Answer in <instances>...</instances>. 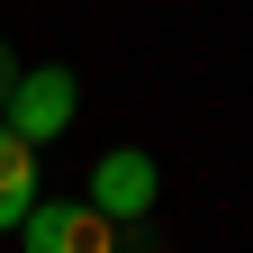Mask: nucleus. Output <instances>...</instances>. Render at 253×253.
<instances>
[{
	"label": "nucleus",
	"mask_w": 253,
	"mask_h": 253,
	"mask_svg": "<svg viewBox=\"0 0 253 253\" xmlns=\"http://www.w3.org/2000/svg\"><path fill=\"white\" fill-rule=\"evenodd\" d=\"M18 244L27 253H118V217L90 199H37L18 217Z\"/></svg>",
	"instance_id": "obj_1"
},
{
	"label": "nucleus",
	"mask_w": 253,
	"mask_h": 253,
	"mask_svg": "<svg viewBox=\"0 0 253 253\" xmlns=\"http://www.w3.org/2000/svg\"><path fill=\"white\" fill-rule=\"evenodd\" d=\"M73 109H82V90H73V73H63V63H45V73H18V90L0 100V118H9L27 145H54L63 126H73Z\"/></svg>",
	"instance_id": "obj_2"
},
{
	"label": "nucleus",
	"mask_w": 253,
	"mask_h": 253,
	"mask_svg": "<svg viewBox=\"0 0 253 253\" xmlns=\"http://www.w3.org/2000/svg\"><path fill=\"white\" fill-rule=\"evenodd\" d=\"M154 154H136V145H118V154H100V172H90V208H109L118 226H145V208H154Z\"/></svg>",
	"instance_id": "obj_3"
},
{
	"label": "nucleus",
	"mask_w": 253,
	"mask_h": 253,
	"mask_svg": "<svg viewBox=\"0 0 253 253\" xmlns=\"http://www.w3.org/2000/svg\"><path fill=\"white\" fill-rule=\"evenodd\" d=\"M27 208H37V145L0 118V235H18Z\"/></svg>",
	"instance_id": "obj_4"
},
{
	"label": "nucleus",
	"mask_w": 253,
	"mask_h": 253,
	"mask_svg": "<svg viewBox=\"0 0 253 253\" xmlns=\"http://www.w3.org/2000/svg\"><path fill=\"white\" fill-rule=\"evenodd\" d=\"M9 90H18V54L0 45V100H9Z\"/></svg>",
	"instance_id": "obj_5"
}]
</instances>
